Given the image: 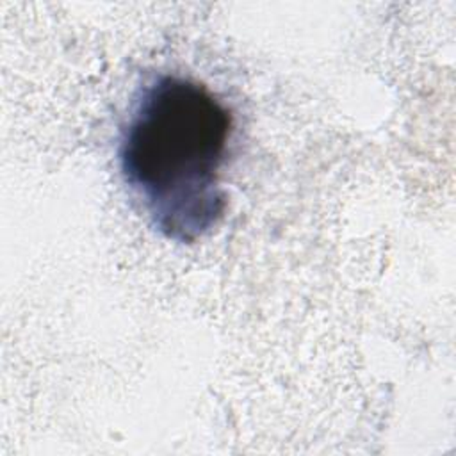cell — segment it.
Masks as SVG:
<instances>
[{
  "label": "cell",
  "mask_w": 456,
  "mask_h": 456,
  "mask_svg": "<svg viewBox=\"0 0 456 456\" xmlns=\"http://www.w3.org/2000/svg\"><path fill=\"white\" fill-rule=\"evenodd\" d=\"M232 132L230 109L198 80L159 75L137 94L118 160L132 198L164 239L196 242L223 217L221 167Z\"/></svg>",
  "instance_id": "6da1fadb"
}]
</instances>
